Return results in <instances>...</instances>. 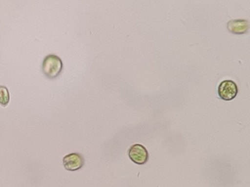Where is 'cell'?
<instances>
[{
    "mask_svg": "<svg viewBox=\"0 0 250 187\" xmlns=\"http://www.w3.org/2000/svg\"><path fill=\"white\" fill-rule=\"evenodd\" d=\"M42 71L49 79H55L61 73L63 63L58 56L49 54L46 56L42 62Z\"/></svg>",
    "mask_w": 250,
    "mask_h": 187,
    "instance_id": "obj_1",
    "label": "cell"
},
{
    "mask_svg": "<svg viewBox=\"0 0 250 187\" xmlns=\"http://www.w3.org/2000/svg\"><path fill=\"white\" fill-rule=\"evenodd\" d=\"M128 156L129 159L137 165H144L148 162V151L145 146L141 144H134L128 150Z\"/></svg>",
    "mask_w": 250,
    "mask_h": 187,
    "instance_id": "obj_2",
    "label": "cell"
},
{
    "mask_svg": "<svg viewBox=\"0 0 250 187\" xmlns=\"http://www.w3.org/2000/svg\"><path fill=\"white\" fill-rule=\"evenodd\" d=\"M84 158L79 153H71L63 158L64 168L69 171H76L80 170L84 166Z\"/></svg>",
    "mask_w": 250,
    "mask_h": 187,
    "instance_id": "obj_3",
    "label": "cell"
},
{
    "mask_svg": "<svg viewBox=\"0 0 250 187\" xmlns=\"http://www.w3.org/2000/svg\"><path fill=\"white\" fill-rule=\"evenodd\" d=\"M218 93L223 100H233L237 95V84L231 80L223 81L219 85Z\"/></svg>",
    "mask_w": 250,
    "mask_h": 187,
    "instance_id": "obj_4",
    "label": "cell"
},
{
    "mask_svg": "<svg viewBox=\"0 0 250 187\" xmlns=\"http://www.w3.org/2000/svg\"><path fill=\"white\" fill-rule=\"evenodd\" d=\"M228 27L231 32L235 33H243L248 30L249 28V23L248 21L237 19V20H232L229 21Z\"/></svg>",
    "mask_w": 250,
    "mask_h": 187,
    "instance_id": "obj_5",
    "label": "cell"
},
{
    "mask_svg": "<svg viewBox=\"0 0 250 187\" xmlns=\"http://www.w3.org/2000/svg\"><path fill=\"white\" fill-rule=\"evenodd\" d=\"M9 101L10 94L8 89L6 86H0V104L5 107L8 104Z\"/></svg>",
    "mask_w": 250,
    "mask_h": 187,
    "instance_id": "obj_6",
    "label": "cell"
}]
</instances>
